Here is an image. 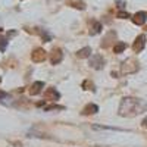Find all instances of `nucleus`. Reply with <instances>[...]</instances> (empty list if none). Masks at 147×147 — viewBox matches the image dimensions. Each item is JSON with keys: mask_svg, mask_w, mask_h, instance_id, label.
Listing matches in <instances>:
<instances>
[{"mask_svg": "<svg viewBox=\"0 0 147 147\" xmlns=\"http://www.w3.org/2000/svg\"><path fill=\"white\" fill-rule=\"evenodd\" d=\"M0 82H2V78H0Z\"/></svg>", "mask_w": 147, "mask_h": 147, "instance_id": "21", "label": "nucleus"}, {"mask_svg": "<svg viewBox=\"0 0 147 147\" xmlns=\"http://www.w3.org/2000/svg\"><path fill=\"white\" fill-rule=\"evenodd\" d=\"M60 99V94H59V91L56 90V88H47L46 90V93H44V100H47V102H57Z\"/></svg>", "mask_w": 147, "mask_h": 147, "instance_id": "6", "label": "nucleus"}, {"mask_svg": "<svg viewBox=\"0 0 147 147\" xmlns=\"http://www.w3.org/2000/svg\"><path fill=\"white\" fill-rule=\"evenodd\" d=\"M129 15L127 13V12H119L118 13V18H121V19H125V18H128Z\"/></svg>", "mask_w": 147, "mask_h": 147, "instance_id": "17", "label": "nucleus"}, {"mask_svg": "<svg viewBox=\"0 0 147 147\" xmlns=\"http://www.w3.org/2000/svg\"><path fill=\"white\" fill-rule=\"evenodd\" d=\"M2 31H3V28H0V32H2Z\"/></svg>", "mask_w": 147, "mask_h": 147, "instance_id": "20", "label": "nucleus"}, {"mask_svg": "<svg viewBox=\"0 0 147 147\" xmlns=\"http://www.w3.org/2000/svg\"><path fill=\"white\" fill-rule=\"evenodd\" d=\"M46 57H47V53H46L44 49H41V47L34 49L32 53H31V59H32V62H35V63H41V62H44Z\"/></svg>", "mask_w": 147, "mask_h": 147, "instance_id": "3", "label": "nucleus"}, {"mask_svg": "<svg viewBox=\"0 0 147 147\" xmlns=\"http://www.w3.org/2000/svg\"><path fill=\"white\" fill-rule=\"evenodd\" d=\"M62 59H63V52L60 50L59 47H55L52 53H50V63L52 65H57L62 62Z\"/></svg>", "mask_w": 147, "mask_h": 147, "instance_id": "4", "label": "nucleus"}, {"mask_svg": "<svg viewBox=\"0 0 147 147\" xmlns=\"http://www.w3.org/2000/svg\"><path fill=\"white\" fill-rule=\"evenodd\" d=\"M138 71V62L134 57H129L127 59L125 62H122V66H121V72L124 75H128V74H134Z\"/></svg>", "mask_w": 147, "mask_h": 147, "instance_id": "2", "label": "nucleus"}, {"mask_svg": "<svg viewBox=\"0 0 147 147\" xmlns=\"http://www.w3.org/2000/svg\"><path fill=\"white\" fill-rule=\"evenodd\" d=\"M43 87H44V82H43V81H35V82L31 85V87L28 88L30 96H37V94H40Z\"/></svg>", "mask_w": 147, "mask_h": 147, "instance_id": "8", "label": "nucleus"}, {"mask_svg": "<svg viewBox=\"0 0 147 147\" xmlns=\"http://www.w3.org/2000/svg\"><path fill=\"white\" fill-rule=\"evenodd\" d=\"M69 6L72 7H77V9H85V3L82 2V0H69Z\"/></svg>", "mask_w": 147, "mask_h": 147, "instance_id": "13", "label": "nucleus"}, {"mask_svg": "<svg viewBox=\"0 0 147 147\" xmlns=\"http://www.w3.org/2000/svg\"><path fill=\"white\" fill-rule=\"evenodd\" d=\"M97 112H99V106L93 105V103L87 105V106L82 109V115H94V113H97Z\"/></svg>", "mask_w": 147, "mask_h": 147, "instance_id": "10", "label": "nucleus"}, {"mask_svg": "<svg viewBox=\"0 0 147 147\" xmlns=\"http://www.w3.org/2000/svg\"><path fill=\"white\" fill-rule=\"evenodd\" d=\"M7 47V38L5 37H0V52H5Z\"/></svg>", "mask_w": 147, "mask_h": 147, "instance_id": "16", "label": "nucleus"}, {"mask_svg": "<svg viewBox=\"0 0 147 147\" xmlns=\"http://www.w3.org/2000/svg\"><path fill=\"white\" fill-rule=\"evenodd\" d=\"M147 19V13L146 12H137L136 15L132 16V22L136 24V25H143Z\"/></svg>", "mask_w": 147, "mask_h": 147, "instance_id": "9", "label": "nucleus"}, {"mask_svg": "<svg viewBox=\"0 0 147 147\" xmlns=\"http://www.w3.org/2000/svg\"><path fill=\"white\" fill-rule=\"evenodd\" d=\"M90 65L94 68V69H102L103 65H105V59L100 56V55H96L90 59Z\"/></svg>", "mask_w": 147, "mask_h": 147, "instance_id": "7", "label": "nucleus"}, {"mask_svg": "<svg viewBox=\"0 0 147 147\" xmlns=\"http://www.w3.org/2000/svg\"><path fill=\"white\" fill-rule=\"evenodd\" d=\"M141 125H143V128H147V118H146V119L141 122Z\"/></svg>", "mask_w": 147, "mask_h": 147, "instance_id": "18", "label": "nucleus"}, {"mask_svg": "<svg viewBox=\"0 0 147 147\" xmlns=\"http://www.w3.org/2000/svg\"><path fill=\"white\" fill-rule=\"evenodd\" d=\"M146 110L147 103L140 99H134V97H125L119 105V115L122 116H137Z\"/></svg>", "mask_w": 147, "mask_h": 147, "instance_id": "1", "label": "nucleus"}, {"mask_svg": "<svg viewBox=\"0 0 147 147\" xmlns=\"http://www.w3.org/2000/svg\"><path fill=\"white\" fill-rule=\"evenodd\" d=\"M102 31V24L100 22H93V27H91V30H90V35H96V34H99Z\"/></svg>", "mask_w": 147, "mask_h": 147, "instance_id": "12", "label": "nucleus"}, {"mask_svg": "<svg viewBox=\"0 0 147 147\" xmlns=\"http://www.w3.org/2000/svg\"><path fill=\"white\" fill-rule=\"evenodd\" d=\"M144 46H146V35L144 34H140L137 38H136V41H134V44H132V50L136 52V53H140L143 49H144Z\"/></svg>", "mask_w": 147, "mask_h": 147, "instance_id": "5", "label": "nucleus"}, {"mask_svg": "<svg viewBox=\"0 0 147 147\" xmlns=\"http://www.w3.org/2000/svg\"><path fill=\"white\" fill-rule=\"evenodd\" d=\"M125 49H127V44L125 43H118L115 47H113V53H116V55H119V53H122V52H124L125 50Z\"/></svg>", "mask_w": 147, "mask_h": 147, "instance_id": "14", "label": "nucleus"}, {"mask_svg": "<svg viewBox=\"0 0 147 147\" xmlns=\"http://www.w3.org/2000/svg\"><path fill=\"white\" fill-rule=\"evenodd\" d=\"M82 87H84V90H91V91H94V84H93L91 81H88V80H85V81L82 82Z\"/></svg>", "mask_w": 147, "mask_h": 147, "instance_id": "15", "label": "nucleus"}, {"mask_svg": "<svg viewBox=\"0 0 147 147\" xmlns=\"http://www.w3.org/2000/svg\"><path fill=\"white\" fill-rule=\"evenodd\" d=\"M5 97H7L6 93H5V91H0V99H5Z\"/></svg>", "mask_w": 147, "mask_h": 147, "instance_id": "19", "label": "nucleus"}, {"mask_svg": "<svg viewBox=\"0 0 147 147\" xmlns=\"http://www.w3.org/2000/svg\"><path fill=\"white\" fill-rule=\"evenodd\" d=\"M90 55H91V49H90V47H82L81 50L77 52V57H80V59L90 57Z\"/></svg>", "mask_w": 147, "mask_h": 147, "instance_id": "11", "label": "nucleus"}]
</instances>
